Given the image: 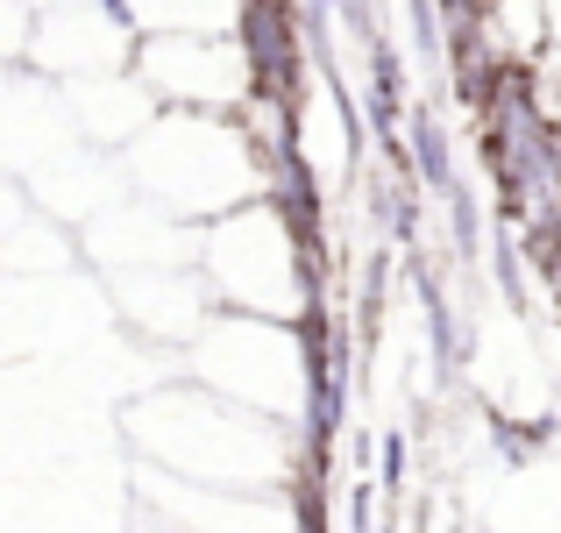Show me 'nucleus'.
Returning <instances> with one entry per match:
<instances>
[{
  "label": "nucleus",
  "mask_w": 561,
  "mask_h": 533,
  "mask_svg": "<svg viewBox=\"0 0 561 533\" xmlns=\"http://www.w3.org/2000/svg\"><path fill=\"white\" fill-rule=\"evenodd\" d=\"M136 171L150 200L171 206H228L242 192H256L263 157L242 128H228L220 114H192V122H150V136L136 143Z\"/></svg>",
  "instance_id": "obj_1"
},
{
  "label": "nucleus",
  "mask_w": 561,
  "mask_h": 533,
  "mask_svg": "<svg viewBox=\"0 0 561 533\" xmlns=\"http://www.w3.org/2000/svg\"><path fill=\"white\" fill-rule=\"evenodd\" d=\"M206 263H214V285L228 292L234 306H249V314H299V299H306L299 249H291L285 220H277L271 206L234 214L228 228H214Z\"/></svg>",
  "instance_id": "obj_2"
},
{
  "label": "nucleus",
  "mask_w": 561,
  "mask_h": 533,
  "mask_svg": "<svg viewBox=\"0 0 561 533\" xmlns=\"http://www.w3.org/2000/svg\"><path fill=\"white\" fill-rule=\"evenodd\" d=\"M142 86L192 100V107H234L249 93V57L242 43H220V36H164L142 50Z\"/></svg>",
  "instance_id": "obj_3"
},
{
  "label": "nucleus",
  "mask_w": 561,
  "mask_h": 533,
  "mask_svg": "<svg viewBox=\"0 0 561 533\" xmlns=\"http://www.w3.org/2000/svg\"><path fill=\"white\" fill-rule=\"evenodd\" d=\"M36 57L57 79H100L122 57V22H107V8H65L36 29Z\"/></svg>",
  "instance_id": "obj_4"
},
{
  "label": "nucleus",
  "mask_w": 561,
  "mask_h": 533,
  "mask_svg": "<svg viewBox=\"0 0 561 533\" xmlns=\"http://www.w3.org/2000/svg\"><path fill=\"white\" fill-rule=\"evenodd\" d=\"M136 22L164 29V36H214L220 22H234L242 0H122Z\"/></svg>",
  "instance_id": "obj_5"
},
{
  "label": "nucleus",
  "mask_w": 561,
  "mask_h": 533,
  "mask_svg": "<svg viewBox=\"0 0 561 533\" xmlns=\"http://www.w3.org/2000/svg\"><path fill=\"white\" fill-rule=\"evenodd\" d=\"M14 36H22V14H14V0H0V50H8Z\"/></svg>",
  "instance_id": "obj_6"
}]
</instances>
